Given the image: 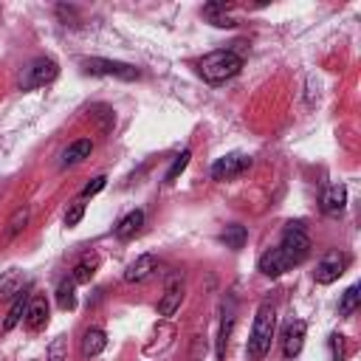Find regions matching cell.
<instances>
[{"instance_id": "cell-14", "label": "cell", "mask_w": 361, "mask_h": 361, "mask_svg": "<svg viewBox=\"0 0 361 361\" xmlns=\"http://www.w3.org/2000/svg\"><path fill=\"white\" fill-rule=\"evenodd\" d=\"M93 152V141L90 138H76L73 144H68V149L62 152V166H76L85 158H90Z\"/></svg>"}, {"instance_id": "cell-6", "label": "cell", "mask_w": 361, "mask_h": 361, "mask_svg": "<svg viewBox=\"0 0 361 361\" xmlns=\"http://www.w3.org/2000/svg\"><path fill=\"white\" fill-rule=\"evenodd\" d=\"M344 268H347V257H344L341 251H327V254L316 262L313 279H316L319 285H330V282H336V279L344 274Z\"/></svg>"}, {"instance_id": "cell-28", "label": "cell", "mask_w": 361, "mask_h": 361, "mask_svg": "<svg viewBox=\"0 0 361 361\" xmlns=\"http://www.w3.org/2000/svg\"><path fill=\"white\" fill-rule=\"evenodd\" d=\"M104 183H107V178H104V175H96L90 183H85V189H82V197H93V195H99V192L104 189Z\"/></svg>"}, {"instance_id": "cell-2", "label": "cell", "mask_w": 361, "mask_h": 361, "mask_svg": "<svg viewBox=\"0 0 361 361\" xmlns=\"http://www.w3.org/2000/svg\"><path fill=\"white\" fill-rule=\"evenodd\" d=\"M240 68H243V56H240L237 51H231V48L212 51V54H206V56L197 62L200 76H203L206 82H212V85H217V82H226V79L237 76V73H240Z\"/></svg>"}, {"instance_id": "cell-17", "label": "cell", "mask_w": 361, "mask_h": 361, "mask_svg": "<svg viewBox=\"0 0 361 361\" xmlns=\"http://www.w3.org/2000/svg\"><path fill=\"white\" fill-rule=\"evenodd\" d=\"M25 305H28V293L20 290V293L11 299V305H8V313H6V319H3V330H14V327L23 322V316H25Z\"/></svg>"}, {"instance_id": "cell-11", "label": "cell", "mask_w": 361, "mask_h": 361, "mask_svg": "<svg viewBox=\"0 0 361 361\" xmlns=\"http://www.w3.org/2000/svg\"><path fill=\"white\" fill-rule=\"evenodd\" d=\"M305 330H307V324H305L302 319H296V322H290V324L285 327V336H282V353H285V358H296V355L302 353Z\"/></svg>"}, {"instance_id": "cell-18", "label": "cell", "mask_w": 361, "mask_h": 361, "mask_svg": "<svg viewBox=\"0 0 361 361\" xmlns=\"http://www.w3.org/2000/svg\"><path fill=\"white\" fill-rule=\"evenodd\" d=\"M20 290H23V274H20L17 268L6 271V274L0 276V299H14Z\"/></svg>"}, {"instance_id": "cell-9", "label": "cell", "mask_w": 361, "mask_h": 361, "mask_svg": "<svg viewBox=\"0 0 361 361\" xmlns=\"http://www.w3.org/2000/svg\"><path fill=\"white\" fill-rule=\"evenodd\" d=\"M23 322H25L28 330H42V327L48 324V299H45L42 293H37V296L28 299Z\"/></svg>"}, {"instance_id": "cell-21", "label": "cell", "mask_w": 361, "mask_h": 361, "mask_svg": "<svg viewBox=\"0 0 361 361\" xmlns=\"http://www.w3.org/2000/svg\"><path fill=\"white\" fill-rule=\"evenodd\" d=\"M56 305H59L62 310H73V307H76V288H73L71 279L59 282V288H56Z\"/></svg>"}, {"instance_id": "cell-24", "label": "cell", "mask_w": 361, "mask_h": 361, "mask_svg": "<svg viewBox=\"0 0 361 361\" xmlns=\"http://www.w3.org/2000/svg\"><path fill=\"white\" fill-rule=\"evenodd\" d=\"M361 288L358 285H350L344 293H341V302H338V313L341 316H350L355 307H358V302H361V293H358Z\"/></svg>"}, {"instance_id": "cell-15", "label": "cell", "mask_w": 361, "mask_h": 361, "mask_svg": "<svg viewBox=\"0 0 361 361\" xmlns=\"http://www.w3.org/2000/svg\"><path fill=\"white\" fill-rule=\"evenodd\" d=\"M141 226H144V212H141V209H133V212H127V214L116 223V237H118V240H130V237L138 234Z\"/></svg>"}, {"instance_id": "cell-29", "label": "cell", "mask_w": 361, "mask_h": 361, "mask_svg": "<svg viewBox=\"0 0 361 361\" xmlns=\"http://www.w3.org/2000/svg\"><path fill=\"white\" fill-rule=\"evenodd\" d=\"M330 350H333V358H336V361H341V358L347 355V350H344V336L333 333V336H330Z\"/></svg>"}, {"instance_id": "cell-10", "label": "cell", "mask_w": 361, "mask_h": 361, "mask_svg": "<svg viewBox=\"0 0 361 361\" xmlns=\"http://www.w3.org/2000/svg\"><path fill=\"white\" fill-rule=\"evenodd\" d=\"M257 268H259V274H265V276L276 279V276H282V274L290 268V262L285 259V254H282L279 248H268V251L257 259Z\"/></svg>"}, {"instance_id": "cell-23", "label": "cell", "mask_w": 361, "mask_h": 361, "mask_svg": "<svg viewBox=\"0 0 361 361\" xmlns=\"http://www.w3.org/2000/svg\"><path fill=\"white\" fill-rule=\"evenodd\" d=\"M28 206H20V209H14V214L8 217V223H6V237H17L20 231H23V226L28 223Z\"/></svg>"}, {"instance_id": "cell-13", "label": "cell", "mask_w": 361, "mask_h": 361, "mask_svg": "<svg viewBox=\"0 0 361 361\" xmlns=\"http://www.w3.org/2000/svg\"><path fill=\"white\" fill-rule=\"evenodd\" d=\"M155 268H158V259L152 254H141L135 262H130V268L124 271V279L127 282H144Z\"/></svg>"}, {"instance_id": "cell-26", "label": "cell", "mask_w": 361, "mask_h": 361, "mask_svg": "<svg viewBox=\"0 0 361 361\" xmlns=\"http://www.w3.org/2000/svg\"><path fill=\"white\" fill-rule=\"evenodd\" d=\"M65 358H68V341H65V336H56V338L48 344L45 361H65Z\"/></svg>"}, {"instance_id": "cell-27", "label": "cell", "mask_w": 361, "mask_h": 361, "mask_svg": "<svg viewBox=\"0 0 361 361\" xmlns=\"http://www.w3.org/2000/svg\"><path fill=\"white\" fill-rule=\"evenodd\" d=\"M82 214H85V203H73L68 212H65V226L68 228H73V226H79V220H82Z\"/></svg>"}, {"instance_id": "cell-19", "label": "cell", "mask_w": 361, "mask_h": 361, "mask_svg": "<svg viewBox=\"0 0 361 361\" xmlns=\"http://www.w3.org/2000/svg\"><path fill=\"white\" fill-rule=\"evenodd\" d=\"M96 265H99V257H96V254H93V257H85L82 262H76V265H73V271H71V282H73V285L90 282V276H93Z\"/></svg>"}, {"instance_id": "cell-12", "label": "cell", "mask_w": 361, "mask_h": 361, "mask_svg": "<svg viewBox=\"0 0 361 361\" xmlns=\"http://www.w3.org/2000/svg\"><path fill=\"white\" fill-rule=\"evenodd\" d=\"M344 203H347V186L344 183H333L324 189V195H322V212L324 214H330V217L341 214Z\"/></svg>"}, {"instance_id": "cell-8", "label": "cell", "mask_w": 361, "mask_h": 361, "mask_svg": "<svg viewBox=\"0 0 361 361\" xmlns=\"http://www.w3.org/2000/svg\"><path fill=\"white\" fill-rule=\"evenodd\" d=\"M180 299H183V276L169 274L164 293H161V302H158V316H172L180 307Z\"/></svg>"}, {"instance_id": "cell-16", "label": "cell", "mask_w": 361, "mask_h": 361, "mask_svg": "<svg viewBox=\"0 0 361 361\" xmlns=\"http://www.w3.org/2000/svg\"><path fill=\"white\" fill-rule=\"evenodd\" d=\"M104 347H107V336H104V330H99V327L85 330V336H82V355H85V358L99 355Z\"/></svg>"}, {"instance_id": "cell-5", "label": "cell", "mask_w": 361, "mask_h": 361, "mask_svg": "<svg viewBox=\"0 0 361 361\" xmlns=\"http://www.w3.org/2000/svg\"><path fill=\"white\" fill-rule=\"evenodd\" d=\"M56 73H59V68H56L54 59H48V56H37V59H31V62L23 68L17 85H20V90H34V87H42V85L54 82Z\"/></svg>"}, {"instance_id": "cell-25", "label": "cell", "mask_w": 361, "mask_h": 361, "mask_svg": "<svg viewBox=\"0 0 361 361\" xmlns=\"http://www.w3.org/2000/svg\"><path fill=\"white\" fill-rule=\"evenodd\" d=\"M189 158H192V149H183L180 155H175V161H172V166L166 169V175H164V180L166 183H172V180H178V175L189 166Z\"/></svg>"}, {"instance_id": "cell-3", "label": "cell", "mask_w": 361, "mask_h": 361, "mask_svg": "<svg viewBox=\"0 0 361 361\" xmlns=\"http://www.w3.org/2000/svg\"><path fill=\"white\" fill-rule=\"evenodd\" d=\"M282 254H285V259L290 262V268L293 265H299V262H305L307 259V254H310V237H307V231H305V226L296 220H290L288 226H285V231H282V240H279V245H276Z\"/></svg>"}, {"instance_id": "cell-22", "label": "cell", "mask_w": 361, "mask_h": 361, "mask_svg": "<svg viewBox=\"0 0 361 361\" xmlns=\"http://www.w3.org/2000/svg\"><path fill=\"white\" fill-rule=\"evenodd\" d=\"M231 327H234V302H228V307H226V316H223V324H220V344H217V355L223 358L226 355V341H228V336H231Z\"/></svg>"}, {"instance_id": "cell-7", "label": "cell", "mask_w": 361, "mask_h": 361, "mask_svg": "<svg viewBox=\"0 0 361 361\" xmlns=\"http://www.w3.org/2000/svg\"><path fill=\"white\" fill-rule=\"evenodd\" d=\"M248 166H251V158H248V155H243V152H228V155H223V158H217V161L212 164V178H214V180H228V178L243 175Z\"/></svg>"}, {"instance_id": "cell-1", "label": "cell", "mask_w": 361, "mask_h": 361, "mask_svg": "<svg viewBox=\"0 0 361 361\" xmlns=\"http://www.w3.org/2000/svg\"><path fill=\"white\" fill-rule=\"evenodd\" d=\"M274 333H276V310L271 302H262L257 307V316H254V327H251V336H248V358L251 361H262L271 350V341H274Z\"/></svg>"}, {"instance_id": "cell-4", "label": "cell", "mask_w": 361, "mask_h": 361, "mask_svg": "<svg viewBox=\"0 0 361 361\" xmlns=\"http://www.w3.org/2000/svg\"><path fill=\"white\" fill-rule=\"evenodd\" d=\"M82 68H85V73H93V76H113V79H121V82H133V79L141 76L135 65L118 62V59H102V56L82 59Z\"/></svg>"}, {"instance_id": "cell-20", "label": "cell", "mask_w": 361, "mask_h": 361, "mask_svg": "<svg viewBox=\"0 0 361 361\" xmlns=\"http://www.w3.org/2000/svg\"><path fill=\"white\" fill-rule=\"evenodd\" d=\"M245 237H248V231H245V226H226V231L220 234V240L226 243V248H231V251H237V248H243L245 245Z\"/></svg>"}]
</instances>
